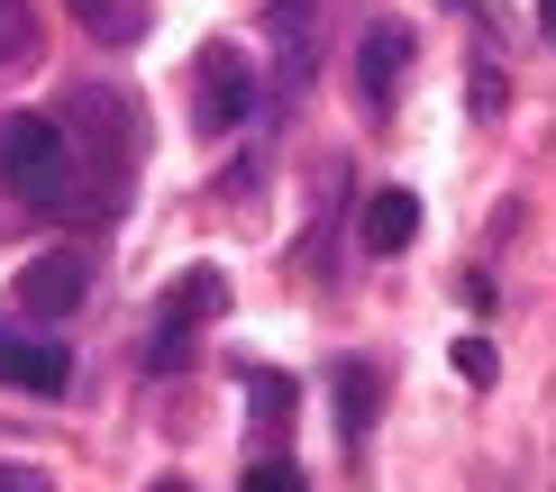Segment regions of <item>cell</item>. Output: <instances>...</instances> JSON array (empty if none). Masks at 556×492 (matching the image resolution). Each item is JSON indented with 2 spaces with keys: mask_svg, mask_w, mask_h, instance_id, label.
<instances>
[{
  "mask_svg": "<svg viewBox=\"0 0 556 492\" xmlns=\"http://www.w3.org/2000/svg\"><path fill=\"white\" fill-rule=\"evenodd\" d=\"M0 383L28 392V402H64V392H74V356H64L55 338H18V328H0Z\"/></svg>",
  "mask_w": 556,
  "mask_h": 492,
  "instance_id": "obj_7",
  "label": "cell"
},
{
  "mask_svg": "<svg viewBox=\"0 0 556 492\" xmlns=\"http://www.w3.org/2000/svg\"><path fill=\"white\" fill-rule=\"evenodd\" d=\"M402 74H410V28L402 18H375V28L356 37V101H365V119H392Z\"/></svg>",
  "mask_w": 556,
  "mask_h": 492,
  "instance_id": "obj_6",
  "label": "cell"
},
{
  "mask_svg": "<svg viewBox=\"0 0 556 492\" xmlns=\"http://www.w3.org/2000/svg\"><path fill=\"white\" fill-rule=\"evenodd\" d=\"M456 374H466V383H493V346H483V338H456Z\"/></svg>",
  "mask_w": 556,
  "mask_h": 492,
  "instance_id": "obj_16",
  "label": "cell"
},
{
  "mask_svg": "<svg viewBox=\"0 0 556 492\" xmlns=\"http://www.w3.org/2000/svg\"><path fill=\"white\" fill-rule=\"evenodd\" d=\"M55 119H64L74 164H83V210H91V219H110L119 192H128V174H137V101H128V91H110V83H74Z\"/></svg>",
  "mask_w": 556,
  "mask_h": 492,
  "instance_id": "obj_1",
  "label": "cell"
},
{
  "mask_svg": "<svg viewBox=\"0 0 556 492\" xmlns=\"http://www.w3.org/2000/svg\"><path fill=\"white\" fill-rule=\"evenodd\" d=\"M219 311H228V283H219V265H192V274H174L165 311H155V338H147V374H182V356H192V328H201V319H219Z\"/></svg>",
  "mask_w": 556,
  "mask_h": 492,
  "instance_id": "obj_3",
  "label": "cell"
},
{
  "mask_svg": "<svg viewBox=\"0 0 556 492\" xmlns=\"http://www.w3.org/2000/svg\"><path fill=\"white\" fill-rule=\"evenodd\" d=\"M539 28H547V46H556V0H539Z\"/></svg>",
  "mask_w": 556,
  "mask_h": 492,
  "instance_id": "obj_18",
  "label": "cell"
},
{
  "mask_svg": "<svg viewBox=\"0 0 556 492\" xmlns=\"http://www.w3.org/2000/svg\"><path fill=\"white\" fill-rule=\"evenodd\" d=\"M155 492H192V483H182V475H165V483H155Z\"/></svg>",
  "mask_w": 556,
  "mask_h": 492,
  "instance_id": "obj_19",
  "label": "cell"
},
{
  "mask_svg": "<svg viewBox=\"0 0 556 492\" xmlns=\"http://www.w3.org/2000/svg\"><path fill=\"white\" fill-rule=\"evenodd\" d=\"M247 411H256V429L265 438H283L292 429V411H301V383L283 365H247Z\"/></svg>",
  "mask_w": 556,
  "mask_h": 492,
  "instance_id": "obj_11",
  "label": "cell"
},
{
  "mask_svg": "<svg viewBox=\"0 0 556 492\" xmlns=\"http://www.w3.org/2000/svg\"><path fill=\"white\" fill-rule=\"evenodd\" d=\"M0 492H55V483H46L37 465H0Z\"/></svg>",
  "mask_w": 556,
  "mask_h": 492,
  "instance_id": "obj_17",
  "label": "cell"
},
{
  "mask_svg": "<svg viewBox=\"0 0 556 492\" xmlns=\"http://www.w3.org/2000/svg\"><path fill=\"white\" fill-rule=\"evenodd\" d=\"M64 10H74V28L101 37V46H137L147 37V0H64Z\"/></svg>",
  "mask_w": 556,
  "mask_h": 492,
  "instance_id": "obj_12",
  "label": "cell"
},
{
  "mask_svg": "<svg viewBox=\"0 0 556 492\" xmlns=\"http://www.w3.org/2000/svg\"><path fill=\"white\" fill-rule=\"evenodd\" d=\"M10 301H18V319H74L91 301V265L74 247H55V255H37V265H18Z\"/></svg>",
  "mask_w": 556,
  "mask_h": 492,
  "instance_id": "obj_5",
  "label": "cell"
},
{
  "mask_svg": "<svg viewBox=\"0 0 556 492\" xmlns=\"http://www.w3.org/2000/svg\"><path fill=\"white\" fill-rule=\"evenodd\" d=\"M0 182H10V201H28V210L74 201V192H83V164H74V137H64V119H46V110L0 119Z\"/></svg>",
  "mask_w": 556,
  "mask_h": 492,
  "instance_id": "obj_2",
  "label": "cell"
},
{
  "mask_svg": "<svg viewBox=\"0 0 556 492\" xmlns=\"http://www.w3.org/2000/svg\"><path fill=\"white\" fill-rule=\"evenodd\" d=\"M475 110H502V55H493V46L475 55Z\"/></svg>",
  "mask_w": 556,
  "mask_h": 492,
  "instance_id": "obj_15",
  "label": "cell"
},
{
  "mask_svg": "<svg viewBox=\"0 0 556 492\" xmlns=\"http://www.w3.org/2000/svg\"><path fill=\"white\" fill-rule=\"evenodd\" d=\"M238 492H311V483H301V465L292 456H265V465H247V483Z\"/></svg>",
  "mask_w": 556,
  "mask_h": 492,
  "instance_id": "obj_14",
  "label": "cell"
},
{
  "mask_svg": "<svg viewBox=\"0 0 556 492\" xmlns=\"http://www.w3.org/2000/svg\"><path fill=\"white\" fill-rule=\"evenodd\" d=\"M356 238L375 247V255H402L410 238H420V192H375V201H365V228H356Z\"/></svg>",
  "mask_w": 556,
  "mask_h": 492,
  "instance_id": "obj_10",
  "label": "cell"
},
{
  "mask_svg": "<svg viewBox=\"0 0 556 492\" xmlns=\"http://www.w3.org/2000/svg\"><path fill=\"white\" fill-rule=\"evenodd\" d=\"M274 10V74H283V101H301L319 74V0H265Z\"/></svg>",
  "mask_w": 556,
  "mask_h": 492,
  "instance_id": "obj_8",
  "label": "cell"
},
{
  "mask_svg": "<svg viewBox=\"0 0 556 492\" xmlns=\"http://www.w3.org/2000/svg\"><path fill=\"white\" fill-rule=\"evenodd\" d=\"M329 402H338V438H375V419H383V365L375 356H338Z\"/></svg>",
  "mask_w": 556,
  "mask_h": 492,
  "instance_id": "obj_9",
  "label": "cell"
},
{
  "mask_svg": "<svg viewBox=\"0 0 556 492\" xmlns=\"http://www.w3.org/2000/svg\"><path fill=\"white\" fill-rule=\"evenodd\" d=\"M28 46H37V10L28 0H0V64H28Z\"/></svg>",
  "mask_w": 556,
  "mask_h": 492,
  "instance_id": "obj_13",
  "label": "cell"
},
{
  "mask_svg": "<svg viewBox=\"0 0 556 492\" xmlns=\"http://www.w3.org/2000/svg\"><path fill=\"white\" fill-rule=\"evenodd\" d=\"M247 110H256V74H247V55L228 37H211V46H201V64H192V128L201 137H228Z\"/></svg>",
  "mask_w": 556,
  "mask_h": 492,
  "instance_id": "obj_4",
  "label": "cell"
}]
</instances>
